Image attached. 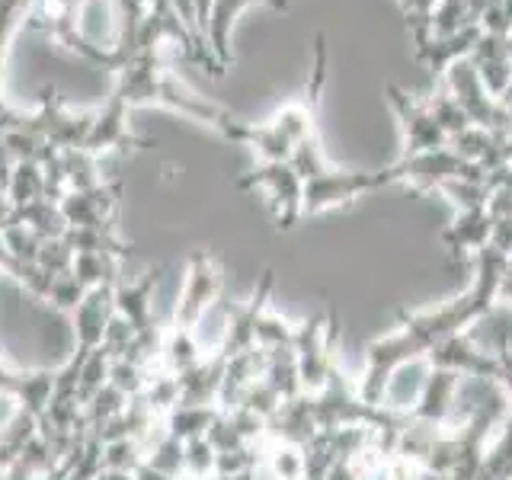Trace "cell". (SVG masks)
Wrapping results in <instances>:
<instances>
[{
  "mask_svg": "<svg viewBox=\"0 0 512 480\" xmlns=\"http://www.w3.org/2000/svg\"><path fill=\"white\" fill-rule=\"evenodd\" d=\"M109 368H112V359L103 352V346L96 349V352H90V359L84 362V368H80V381H77L80 407H84L96 391H103L106 384H109Z\"/></svg>",
  "mask_w": 512,
  "mask_h": 480,
  "instance_id": "21",
  "label": "cell"
},
{
  "mask_svg": "<svg viewBox=\"0 0 512 480\" xmlns=\"http://www.w3.org/2000/svg\"><path fill=\"white\" fill-rule=\"evenodd\" d=\"M432 372H436V365L429 362V356H413V359H404L400 365H394L388 381H384L381 407L397 416H410L416 407H420Z\"/></svg>",
  "mask_w": 512,
  "mask_h": 480,
  "instance_id": "5",
  "label": "cell"
},
{
  "mask_svg": "<svg viewBox=\"0 0 512 480\" xmlns=\"http://www.w3.org/2000/svg\"><path fill=\"white\" fill-rule=\"evenodd\" d=\"M132 400H128L119 388H112V384H106L103 391H96L87 404H84V420H87V429H100L103 423H109L112 416H119Z\"/></svg>",
  "mask_w": 512,
  "mask_h": 480,
  "instance_id": "19",
  "label": "cell"
},
{
  "mask_svg": "<svg viewBox=\"0 0 512 480\" xmlns=\"http://www.w3.org/2000/svg\"><path fill=\"white\" fill-rule=\"evenodd\" d=\"M128 109L125 103H119L116 96H109V103L103 109H96L90 135L84 141V151H90L93 157H106L116 151H128V148H151L148 138H138L128 125Z\"/></svg>",
  "mask_w": 512,
  "mask_h": 480,
  "instance_id": "4",
  "label": "cell"
},
{
  "mask_svg": "<svg viewBox=\"0 0 512 480\" xmlns=\"http://www.w3.org/2000/svg\"><path fill=\"white\" fill-rule=\"evenodd\" d=\"M138 464H144V445L138 439H122V442L103 445V471L132 474Z\"/></svg>",
  "mask_w": 512,
  "mask_h": 480,
  "instance_id": "22",
  "label": "cell"
},
{
  "mask_svg": "<svg viewBox=\"0 0 512 480\" xmlns=\"http://www.w3.org/2000/svg\"><path fill=\"white\" fill-rule=\"evenodd\" d=\"M237 186L260 189L269 202L272 218H276L282 231H288L304 215V183L288 160H282V164H260L253 173L240 176Z\"/></svg>",
  "mask_w": 512,
  "mask_h": 480,
  "instance_id": "2",
  "label": "cell"
},
{
  "mask_svg": "<svg viewBox=\"0 0 512 480\" xmlns=\"http://www.w3.org/2000/svg\"><path fill=\"white\" fill-rule=\"evenodd\" d=\"M183 480H186V477H183Z\"/></svg>",
  "mask_w": 512,
  "mask_h": 480,
  "instance_id": "27",
  "label": "cell"
},
{
  "mask_svg": "<svg viewBox=\"0 0 512 480\" xmlns=\"http://www.w3.org/2000/svg\"><path fill=\"white\" fill-rule=\"evenodd\" d=\"M263 468L272 480H308V455L292 442H266Z\"/></svg>",
  "mask_w": 512,
  "mask_h": 480,
  "instance_id": "13",
  "label": "cell"
},
{
  "mask_svg": "<svg viewBox=\"0 0 512 480\" xmlns=\"http://www.w3.org/2000/svg\"><path fill=\"white\" fill-rule=\"evenodd\" d=\"M138 400H141L144 407H148L151 416L164 420V416L176 404H180V375H170V372H160V368H154L148 388H144V394Z\"/></svg>",
  "mask_w": 512,
  "mask_h": 480,
  "instance_id": "17",
  "label": "cell"
},
{
  "mask_svg": "<svg viewBox=\"0 0 512 480\" xmlns=\"http://www.w3.org/2000/svg\"><path fill=\"white\" fill-rule=\"evenodd\" d=\"M71 276L87 288H100V285H119L122 282V263L112 260L106 253H74V266Z\"/></svg>",
  "mask_w": 512,
  "mask_h": 480,
  "instance_id": "14",
  "label": "cell"
},
{
  "mask_svg": "<svg viewBox=\"0 0 512 480\" xmlns=\"http://www.w3.org/2000/svg\"><path fill=\"white\" fill-rule=\"evenodd\" d=\"M84 295H87V288L80 285L71 272L68 276H55V282H52V295H48V308H55L58 314H74L77 311V304L84 301Z\"/></svg>",
  "mask_w": 512,
  "mask_h": 480,
  "instance_id": "24",
  "label": "cell"
},
{
  "mask_svg": "<svg viewBox=\"0 0 512 480\" xmlns=\"http://www.w3.org/2000/svg\"><path fill=\"white\" fill-rule=\"evenodd\" d=\"M221 410L218 407H196V404H176L160 426H164L167 436L180 439V442H192V439H202L208 429H212L215 416Z\"/></svg>",
  "mask_w": 512,
  "mask_h": 480,
  "instance_id": "11",
  "label": "cell"
},
{
  "mask_svg": "<svg viewBox=\"0 0 512 480\" xmlns=\"http://www.w3.org/2000/svg\"><path fill=\"white\" fill-rule=\"evenodd\" d=\"M295 343V324L288 317L266 308L256 320V346L260 349H288Z\"/></svg>",
  "mask_w": 512,
  "mask_h": 480,
  "instance_id": "18",
  "label": "cell"
},
{
  "mask_svg": "<svg viewBox=\"0 0 512 480\" xmlns=\"http://www.w3.org/2000/svg\"><path fill=\"white\" fill-rule=\"evenodd\" d=\"M221 263L208 250H192L186 260V279L173 308V327L196 330L199 320L215 308L221 295Z\"/></svg>",
  "mask_w": 512,
  "mask_h": 480,
  "instance_id": "1",
  "label": "cell"
},
{
  "mask_svg": "<svg viewBox=\"0 0 512 480\" xmlns=\"http://www.w3.org/2000/svg\"><path fill=\"white\" fill-rule=\"evenodd\" d=\"M112 292L116 285H100V288H90L84 295V301L77 304V311L71 314V324H74V349L80 352H96L103 346V333L109 327L112 314Z\"/></svg>",
  "mask_w": 512,
  "mask_h": 480,
  "instance_id": "7",
  "label": "cell"
},
{
  "mask_svg": "<svg viewBox=\"0 0 512 480\" xmlns=\"http://www.w3.org/2000/svg\"><path fill=\"white\" fill-rule=\"evenodd\" d=\"M154 375V365H138V362H125V359H116L109 368V384L112 388H119L128 400H138L148 388V381Z\"/></svg>",
  "mask_w": 512,
  "mask_h": 480,
  "instance_id": "20",
  "label": "cell"
},
{
  "mask_svg": "<svg viewBox=\"0 0 512 480\" xmlns=\"http://www.w3.org/2000/svg\"><path fill=\"white\" fill-rule=\"evenodd\" d=\"M205 356H208V352L199 346L196 330L170 324L164 330V343H160L157 368H160V372H170V375H183V372H189L192 365H199Z\"/></svg>",
  "mask_w": 512,
  "mask_h": 480,
  "instance_id": "9",
  "label": "cell"
},
{
  "mask_svg": "<svg viewBox=\"0 0 512 480\" xmlns=\"http://www.w3.org/2000/svg\"><path fill=\"white\" fill-rule=\"evenodd\" d=\"M7 199H10L13 208L29 205V202H36V199H45V173H42V164H36V160H20V164H13Z\"/></svg>",
  "mask_w": 512,
  "mask_h": 480,
  "instance_id": "16",
  "label": "cell"
},
{
  "mask_svg": "<svg viewBox=\"0 0 512 480\" xmlns=\"http://www.w3.org/2000/svg\"><path fill=\"white\" fill-rule=\"evenodd\" d=\"M39 436V420L26 410H16L10 423L0 429V477L10 474V468L20 461L23 448Z\"/></svg>",
  "mask_w": 512,
  "mask_h": 480,
  "instance_id": "12",
  "label": "cell"
},
{
  "mask_svg": "<svg viewBox=\"0 0 512 480\" xmlns=\"http://www.w3.org/2000/svg\"><path fill=\"white\" fill-rule=\"evenodd\" d=\"M10 224H23L32 234H39L42 240H58L68 231V221H64L58 202L52 199H36L29 205L13 208V221Z\"/></svg>",
  "mask_w": 512,
  "mask_h": 480,
  "instance_id": "10",
  "label": "cell"
},
{
  "mask_svg": "<svg viewBox=\"0 0 512 480\" xmlns=\"http://www.w3.org/2000/svg\"><path fill=\"white\" fill-rule=\"evenodd\" d=\"M93 480H132V474H122V471H100Z\"/></svg>",
  "mask_w": 512,
  "mask_h": 480,
  "instance_id": "26",
  "label": "cell"
},
{
  "mask_svg": "<svg viewBox=\"0 0 512 480\" xmlns=\"http://www.w3.org/2000/svg\"><path fill=\"white\" fill-rule=\"evenodd\" d=\"M132 480H176V477H170V474H164V471H157V468H151L148 461H144V464H138V468L132 471Z\"/></svg>",
  "mask_w": 512,
  "mask_h": 480,
  "instance_id": "25",
  "label": "cell"
},
{
  "mask_svg": "<svg viewBox=\"0 0 512 480\" xmlns=\"http://www.w3.org/2000/svg\"><path fill=\"white\" fill-rule=\"evenodd\" d=\"M157 279H160V269H148V272H141L138 279H122L116 285V292H112V308H116V314L125 317L138 333L157 327L154 311H151Z\"/></svg>",
  "mask_w": 512,
  "mask_h": 480,
  "instance_id": "8",
  "label": "cell"
},
{
  "mask_svg": "<svg viewBox=\"0 0 512 480\" xmlns=\"http://www.w3.org/2000/svg\"><path fill=\"white\" fill-rule=\"evenodd\" d=\"M61 170H64V183H68V192L93 189V186L106 183L103 167H100V157H93L84 148L61 151Z\"/></svg>",
  "mask_w": 512,
  "mask_h": 480,
  "instance_id": "15",
  "label": "cell"
},
{
  "mask_svg": "<svg viewBox=\"0 0 512 480\" xmlns=\"http://www.w3.org/2000/svg\"><path fill=\"white\" fill-rule=\"evenodd\" d=\"M119 199H122V183H100L93 189H77L68 192L58 208L68 228H93V231H103V228H116V212H119Z\"/></svg>",
  "mask_w": 512,
  "mask_h": 480,
  "instance_id": "3",
  "label": "cell"
},
{
  "mask_svg": "<svg viewBox=\"0 0 512 480\" xmlns=\"http://www.w3.org/2000/svg\"><path fill=\"white\" fill-rule=\"evenodd\" d=\"M0 397L16 400V410L32 413L42 420L55 397V368H36V372H16L0 359Z\"/></svg>",
  "mask_w": 512,
  "mask_h": 480,
  "instance_id": "6",
  "label": "cell"
},
{
  "mask_svg": "<svg viewBox=\"0 0 512 480\" xmlns=\"http://www.w3.org/2000/svg\"><path fill=\"white\" fill-rule=\"evenodd\" d=\"M215 458L218 452L212 448V442H208L205 436L202 439H192L186 442V480H205L215 474Z\"/></svg>",
  "mask_w": 512,
  "mask_h": 480,
  "instance_id": "23",
  "label": "cell"
}]
</instances>
